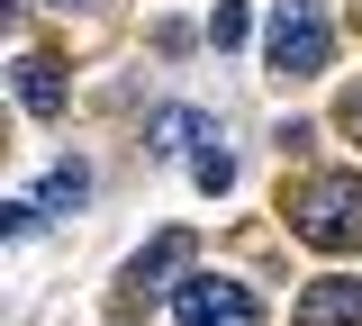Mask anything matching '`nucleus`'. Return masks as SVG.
Returning a JSON list of instances; mask_svg holds the SVG:
<instances>
[{
  "instance_id": "f257e3e1",
  "label": "nucleus",
  "mask_w": 362,
  "mask_h": 326,
  "mask_svg": "<svg viewBox=\"0 0 362 326\" xmlns=\"http://www.w3.org/2000/svg\"><path fill=\"white\" fill-rule=\"evenodd\" d=\"M290 235L317 254H362V173H308V182L281 199Z\"/></svg>"
},
{
  "instance_id": "f03ea898",
  "label": "nucleus",
  "mask_w": 362,
  "mask_h": 326,
  "mask_svg": "<svg viewBox=\"0 0 362 326\" xmlns=\"http://www.w3.org/2000/svg\"><path fill=\"white\" fill-rule=\"evenodd\" d=\"M263 54H272V73H281V82H308V73H326V54H335V28L317 18V0H272Z\"/></svg>"
},
{
  "instance_id": "7ed1b4c3",
  "label": "nucleus",
  "mask_w": 362,
  "mask_h": 326,
  "mask_svg": "<svg viewBox=\"0 0 362 326\" xmlns=\"http://www.w3.org/2000/svg\"><path fill=\"white\" fill-rule=\"evenodd\" d=\"M163 299H173V326H263L254 290L218 272H181V290H163Z\"/></svg>"
},
{
  "instance_id": "20e7f679",
  "label": "nucleus",
  "mask_w": 362,
  "mask_h": 326,
  "mask_svg": "<svg viewBox=\"0 0 362 326\" xmlns=\"http://www.w3.org/2000/svg\"><path fill=\"white\" fill-rule=\"evenodd\" d=\"M299 326H362V281H308L299 290Z\"/></svg>"
},
{
  "instance_id": "39448f33",
  "label": "nucleus",
  "mask_w": 362,
  "mask_h": 326,
  "mask_svg": "<svg viewBox=\"0 0 362 326\" xmlns=\"http://www.w3.org/2000/svg\"><path fill=\"white\" fill-rule=\"evenodd\" d=\"M18 109L28 118H64V64L54 54H18Z\"/></svg>"
},
{
  "instance_id": "423d86ee",
  "label": "nucleus",
  "mask_w": 362,
  "mask_h": 326,
  "mask_svg": "<svg viewBox=\"0 0 362 326\" xmlns=\"http://www.w3.org/2000/svg\"><path fill=\"white\" fill-rule=\"evenodd\" d=\"M181 263H190V235L173 227V235H154V245H145V254L127 263V290H163V281H173Z\"/></svg>"
},
{
  "instance_id": "0eeeda50",
  "label": "nucleus",
  "mask_w": 362,
  "mask_h": 326,
  "mask_svg": "<svg viewBox=\"0 0 362 326\" xmlns=\"http://www.w3.org/2000/svg\"><path fill=\"white\" fill-rule=\"evenodd\" d=\"M190 145H209V118L199 109H163L154 118V154H190Z\"/></svg>"
},
{
  "instance_id": "6e6552de",
  "label": "nucleus",
  "mask_w": 362,
  "mask_h": 326,
  "mask_svg": "<svg viewBox=\"0 0 362 326\" xmlns=\"http://www.w3.org/2000/svg\"><path fill=\"white\" fill-rule=\"evenodd\" d=\"M82 199H90V173H82V163H54V173H45V199H37V209H82Z\"/></svg>"
},
{
  "instance_id": "1a4fd4ad",
  "label": "nucleus",
  "mask_w": 362,
  "mask_h": 326,
  "mask_svg": "<svg viewBox=\"0 0 362 326\" xmlns=\"http://www.w3.org/2000/svg\"><path fill=\"white\" fill-rule=\"evenodd\" d=\"M190 182H199V190H235V154L209 136V145H199V163H190Z\"/></svg>"
},
{
  "instance_id": "9d476101",
  "label": "nucleus",
  "mask_w": 362,
  "mask_h": 326,
  "mask_svg": "<svg viewBox=\"0 0 362 326\" xmlns=\"http://www.w3.org/2000/svg\"><path fill=\"white\" fill-rule=\"evenodd\" d=\"M245 28H254V18H245V0H218V18H209V46H245Z\"/></svg>"
},
{
  "instance_id": "9b49d317",
  "label": "nucleus",
  "mask_w": 362,
  "mask_h": 326,
  "mask_svg": "<svg viewBox=\"0 0 362 326\" xmlns=\"http://www.w3.org/2000/svg\"><path fill=\"white\" fill-rule=\"evenodd\" d=\"M37 218H45L37 199H9V209H0V235H37Z\"/></svg>"
},
{
  "instance_id": "f8f14e48",
  "label": "nucleus",
  "mask_w": 362,
  "mask_h": 326,
  "mask_svg": "<svg viewBox=\"0 0 362 326\" xmlns=\"http://www.w3.org/2000/svg\"><path fill=\"white\" fill-rule=\"evenodd\" d=\"M335 127H344V136H362V82H354L344 100H335Z\"/></svg>"
},
{
  "instance_id": "ddd939ff",
  "label": "nucleus",
  "mask_w": 362,
  "mask_h": 326,
  "mask_svg": "<svg viewBox=\"0 0 362 326\" xmlns=\"http://www.w3.org/2000/svg\"><path fill=\"white\" fill-rule=\"evenodd\" d=\"M45 9H73V0H45Z\"/></svg>"
}]
</instances>
